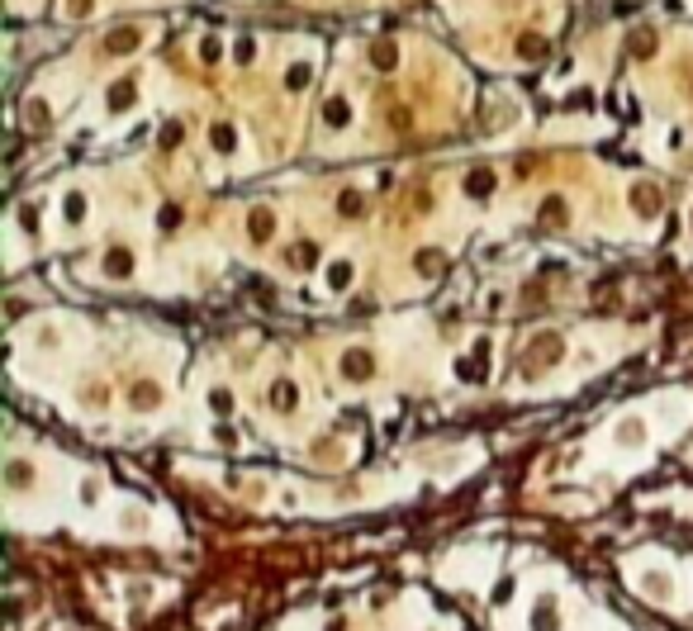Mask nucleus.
<instances>
[{"mask_svg":"<svg viewBox=\"0 0 693 631\" xmlns=\"http://www.w3.org/2000/svg\"><path fill=\"white\" fill-rule=\"evenodd\" d=\"M351 280V266H333V285H346Z\"/></svg>","mask_w":693,"mask_h":631,"instance_id":"obj_1","label":"nucleus"}]
</instances>
